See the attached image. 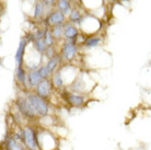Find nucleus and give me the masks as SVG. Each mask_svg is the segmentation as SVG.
Segmentation results:
<instances>
[{
	"label": "nucleus",
	"instance_id": "1",
	"mask_svg": "<svg viewBox=\"0 0 151 150\" xmlns=\"http://www.w3.org/2000/svg\"><path fill=\"white\" fill-rule=\"evenodd\" d=\"M29 101H30L32 107L34 110V112L36 113V115L40 117H45L48 115L49 106L48 103L46 101L45 98L41 97L37 93H31L27 95Z\"/></svg>",
	"mask_w": 151,
	"mask_h": 150
},
{
	"label": "nucleus",
	"instance_id": "2",
	"mask_svg": "<svg viewBox=\"0 0 151 150\" xmlns=\"http://www.w3.org/2000/svg\"><path fill=\"white\" fill-rule=\"evenodd\" d=\"M15 106L23 116L27 117V118H34L35 116H37L27 97H18L17 101H15Z\"/></svg>",
	"mask_w": 151,
	"mask_h": 150
},
{
	"label": "nucleus",
	"instance_id": "3",
	"mask_svg": "<svg viewBox=\"0 0 151 150\" xmlns=\"http://www.w3.org/2000/svg\"><path fill=\"white\" fill-rule=\"evenodd\" d=\"M66 15L60 11V10H53L50 11L48 14L46 15L45 20H44V23H45V27H48L50 29L52 26L54 25H58V24H64L65 21H66Z\"/></svg>",
	"mask_w": 151,
	"mask_h": 150
},
{
	"label": "nucleus",
	"instance_id": "4",
	"mask_svg": "<svg viewBox=\"0 0 151 150\" xmlns=\"http://www.w3.org/2000/svg\"><path fill=\"white\" fill-rule=\"evenodd\" d=\"M78 53L77 43L70 41H65L61 47V58L67 61H71Z\"/></svg>",
	"mask_w": 151,
	"mask_h": 150
},
{
	"label": "nucleus",
	"instance_id": "5",
	"mask_svg": "<svg viewBox=\"0 0 151 150\" xmlns=\"http://www.w3.org/2000/svg\"><path fill=\"white\" fill-rule=\"evenodd\" d=\"M24 144L30 150H37V137L35 135L33 128L27 126L24 128V139H23Z\"/></svg>",
	"mask_w": 151,
	"mask_h": 150
},
{
	"label": "nucleus",
	"instance_id": "6",
	"mask_svg": "<svg viewBox=\"0 0 151 150\" xmlns=\"http://www.w3.org/2000/svg\"><path fill=\"white\" fill-rule=\"evenodd\" d=\"M78 38H79V30L76 26V24L69 22V21L67 23H65V26H64L65 41H70L77 43Z\"/></svg>",
	"mask_w": 151,
	"mask_h": 150
},
{
	"label": "nucleus",
	"instance_id": "7",
	"mask_svg": "<svg viewBox=\"0 0 151 150\" xmlns=\"http://www.w3.org/2000/svg\"><path fill=\"white\" fill-rule=\"evenodd\" d=\"M27 45H29V42H27V40L25 38H22L20 40V43L19 45H18V48H17V52H15V55H14L17 67L23 66L24 56H25V49H27Z\"/></svg>",
	"mask_w": 151,
	"mask_h": 150
},
{
	"label": "nucleus",
	"instance_id": "8",
	"mask_svg": "<svg viewBox=\"0 0 151 150\" xmlns=\"http://www.w3.org/2000/svg\"><path fill=\"white\" fill-rule=\"evenodd\" d=\"M53 86H54L53 82L48 78H46V79H43L41 82L35 87V90H36V93L46 99L50 94V92H52Z\"/></svg>",
	"mask_w": 151,
	"mask_h": 150
},
{
	"label": "nucleus",
	"instance_id": "9",
	"mask_svg": "<svg viewBox=\"0 0 151 150\" xmlns=\"http://www.w3.org/2000/svg\"><path fill=\"white\" fill-rule=\"evenodd\" d=\"M43 80L40 69H35V70H31L27 75V86L29 87H36L38 83Z\"/></svg>",
	"mask_w": 151,
	"mask_h": 150
},
{
	"label": "nucleus",
	"instance_id": "10",
	"mask_svg": "<svg viewBox=\"0 0 151 150\" xmlns=\"http://www.w3.org/2000/svg\"><path fill=\"white\" fill-rule=\"evenodd\" d=\"M67 101L70 105H73V106H82L84 104V101H86V99L83 97L82 94H79V93H70L68 94V97H67Z\"/></svg>",
	"mask_w": 151,
	"mask_h": 150
},
{
	"label": "nucleus",
	"instance_id": "11",
	"mask_svg": "<svg viewBox=\"0 0 151 150\" xmlns=\"http://www.w3.org/2000/svg\"><path fill=\"white\" fill-rule=\"evenodd\" d=\"M46 8L47 7H46V4H44L43 0H36L34 4V7H33V18L36 20L42 19Z\"/></svg>",
	"mask_w": 151,
	"mask_h": 150
},
{
	"label": "nucleus",
	"instance_id": "12",
	"mask_svg": "<svg viewBox=\"0 0 151 150\" xmlns=\"http://www.w3.org/2000/svg\"><path fill=\"white\" fill-rule=\"evenodd\" d=\"M101 41H102L101 38L98 35H88L86 40L82 42V46L87 47V48H94L100 45Z\"/></svg>",
	"mask_w": 151,
	"mask_h": 150
},
{
	"label": "nucleus",
	"instance_id": "13",
	"mask_svg": "<svg viewBox=\"0 0 151 150\" xmlns=\"http://www.w3.org/2000/svg\"><path fill=\"white\" fill-rule=\"evenodd\" d=\"M57 9L60 10L66 17H68L70 14V12L72 10V4L70 0H57Z\"/></svg>",
	"mask_w": 151,
	"mask_h": 150
},
{
	"label": "nucleus",
	"instance_id": "14",
	"mask_svg": "<svg viewBox=\"0 0 151 150\" xmlns=\"http://www.w3.org/2000/svg\"><path fill=\"white\" fill-rule=\"evenodd\" d=\"M82 19H83V14H82V12H81V10L78 9V8H72L70 14L68 15L69 22L73 23L76 25H77V24L79 25L80 22L82 21Z\"/></svg>",
	"mask_w": 151,
	"mask_h": 150
},
{
	"label": "nucleus",
	"instance_id": "15",
	"mask_svg": "<svg viewBox=\"0 0 151 150\" xmlns=\"http://www.w3.org/2000/svg\"><path fill=\"white\" fill-rule=\"evenodd\" d=\"M59 63H60V57L58 56V55H55L54 57L49 58L48 61L46 63V65H47V68H48V70L50 71V74H52V75H53L54 72L58 69V65H59Z\"/></svg>",
	"mask_w": 151,
	"mask_h": 150
},
{
	"label": "nucleus",
	"instance_id": "16",
	"mask_svg": "<svg viewBox=\"0 0 151 150\" xmlns=\"http://www.w3.org/2000/svg\"><path fill=\"white\" fill-rule=\"evenodd\" d=\"M15 77H17V79H18V81L20 83L27 86V76L25 70H24V68H23V66L17 67V69H15Z\"/></svg>",
	"mask_w": 151,
	"mask_h": 150
},
{
	"label": "nucleus",
	"instance_id": "17",
	"mask_svg": "<svg viewBox=\"0 0 151 150\" xmlns=\"http://www.w3.org/2000/svg\"><path fill=\"white\" fill-rule=\"evenodd\" d=\"M52 76H53L52 82H53L54 87H56V88H63L65 82H64V79H63V76H61L60 69H57Z\"/></svg>",
	"mask_w": 151,
	"mask_h": 150
},
{
	"label": "nucleus",
	"instance_id": "18",
	"mask_svg": "<svg viewBox=\"0 0 151 150\" xmlns=\"http://www.w3.org/2000/svg\"><path fill=\"white\" fill-rule=\"evenodd\" d=\"M33 46H34L35 49H36L38 53H41V54H45V52L47 50V48H48V46H47V44L45 43L44 38L35 40V41L33 42Z\"/></svg>",
	"mask_w": 151,
	"mask_h": 150
},
{
	"label": "nucleus",
	"instance_id": "19",
	"mask_svg": "<svg viewBox=\"0 0 151 150\" xmlns=\"http://www.w3.org/2000/svg\"><path fill=\"white\" fill-rule=\"evenodd\" d=\"M64 26H65V23L64 24L54 25L50 27V31H52L54 38H56V40H59V38H64Z\"/></svg>",
	"mask_w": 151,
	"mask_h": 150
},
{
	"label": "nucleus",
	"instance_id": "20",
	"mask_svg": "<svg viewBox=\"0 0 151 150\" xmlns=\"http://www.w3.org/2000/svg\"><path fill=\"white\" fill-rule=\"evenodd\" d=\"M7 147L9 150H27L22 146V144L17 141V139L10 138L7 141Z\"/></svg>",
	"mask_w": 151,
	"mask_h": 150
},
{
	"label": "nucleus",
	"instance_id": "21",
	"mask_svg": "<svg viewBox=\"0 0 151 150\" xmlns=\"http://www.w3.org/2000/svg\"><path fill=\"white\" fill-rule=\"evenodd\" d=\"M55 40H56V38H54V35H53V33H52L50 29H47L45 33V36H44V41H45V43L47 44V46H48V47H54V45H55Z\"/></svg>",
	"mask_w": 151,
	"mask_h": 150
},
{
	"label": "nucleus",
	"instance_id": "22",
	"mask_svg": "<svg viewBox=\"0 0 151 150\" xmlns=\"http://www.w3.org/2000/svg\"><path fill=\"white\" fill-rule=\"evenodd\" d=\"M38 69H40V72H41V75H42V77H43V79L48 78L49 76L52 75V74H50V71L48 70V68H47V65H46V64L42 65Z\"/></svg>",
	"mask_w": 151,
	"mask_h": 150
},
{
	"label": "nucleus",
	"instance_id": "23",
	"mask_svg": "<svg viewBox=\"0 0 151 150\" xmlns=\"http://www.w3.org/2000/svg\"><path fill=\"white\" fill-rule=\"evenodd\" d=\"M45 55L47 56V58H48V59L55 56V55H56V53L54 52V47H48V48H47V50L45 52Z\"/></svg>",
	"mask_w": 151,
	"mask_h": 150
},
{
	"label": "nucleus",
	"instance_id": "24",
	"mask_svg": "<svg viewBox=\"0 0 151 150\" xmlns=\"http://www.w3.org/2000/svg\"><path fill=\"white\" fill-rule=\"evenodd\" d=\"M43 1L46 4V7H53L57 4V0H43Z\"/></svg>",
	"mask_w": 151,
	"mask_h": 150
},
{
	"label": "nucleus",
	"instance_id": "25",
	"mask_svg": "<svg viewBox=\"0 0 151 150\" xmlns=\"http://www.w3.org/2000/svg\"><path fill=\"white\" fill-rule=\"evenodd\" d=\"M70 1H71V2H75V1H76V0H70Z\"/></svg>",
	"mask_w": 151,
	"mask_h": 150
},
{
	"label": "nucleus",
	"instance_id": "26",
	"mask_svg": "<svg viewBox=\"0 0 151 150\" xmlns=\"http://www.w3.org/2000/svg\"><path fill=\"white\" fill-rule=\"evenodd\" d=\"M35 1H36V0H35Z\"/></svg>",
	"mask_w": 151,
	"mask_h": 150
}]
</instances>
